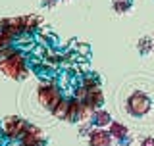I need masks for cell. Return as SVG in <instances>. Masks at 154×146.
I'll return each mask as SVG.
<instances>
[{
    "instance_id": "1",
    "label": "cell",
    "mask_w": 154,
    "mask_h": 146,
    "mask_svg": "<svg viewBox=\"0 0 154 146\" xmlns=\"http://www.w3.org/2000/svg\"><path fill=\"white\" fill-rule=\"evenodd\" d=\"M0 69L6 73L8 77H12V79H25L27 77V67H25V60H23V56L19 54L17 50H14L10 56L2 58L0 60Z\"/></svg>"
},
{
    "instance_id": "2",
    "label": "cell",
    "mask_w": 154,
    "mask_h": 146,
    "mask_svg": "<svg viewBox=\"0 0 154 146\" xmlns=\"http://www.w3.org/2000/svg\"><path fill=\"white\" fill-rule=\"evenodd\" d=\"M38 102H41V104L45 106L46 110L54 111V108L62 102L60 89H58L56 85H50V83L41 85V87H38Z\"/></svg>"
},
{
    "instance_id": "3",
    "label": "cell",
    "mask_w": 154,
    "mask_h": 146,
    "mask_svg": "<svg viewBox=\"0 0 154 146\" xmlns=\"http://www.w3.org/2000/svg\"><path fill=\"white\" fill-rule=\"evenodd\" d=\"M148 110H150V98H148L144 92L137 90V92H133V94L127 98V111L131 115L141 117V115H144Z\"/></svg>"
},
{
    "instance_id": "4",
    "label": "cell",
    "mask_w": 154,
    "mask_h": 146,
    "mask_svg": "<svg viewBox=\"0 0 154 146\" xmlns=\"http://www.w3.org/2000/svg\"><path fill=\"white\" fill-rule=\"evenodd\" d=\"M27 127H29L27 121L21 119V117H16V115H12V117H8L4 121V133H6L10 138H19L21 140V137L25 135Z\"/></svg>"
},
{
    "instance_id": "5",
    "label": "cell",
    "mask_w": 154,
    "mask_h": 146,
    "mask_svg": "<svg viewBox=\"0 0 154 146\" xmlns=\"http://www.w3.org/2000/svg\"><path fill=\"white\" fill-rule=\"evenodd\" d=\"M89 146H112V135L104 129H93L89 135Z\"/></svg>"
},
{
    "instance_id": "6",
    "label": "cell",
    "mask_w": 154,
    "mask_h": 146,
    "mask_svg": "<svg viewBox=\"0 0 154 146\" xmlns=\"http://www.w3.org/2000/svg\"><path fill=\"white\" fill-rule=\"evenodd\" d=\"M21 144L23 146H33V144H42V131L38 127H33L29 125L25 135L21 137Z\"/></svg>"
},
{
    "instance_id": "7",
    "label": "cell",
    "mask_w": 154,
    "mask_h": 146,
    "mask_svg": "<svg viewBox=\"0 0 154 146\" xmlns=\"http://www.w3.org/2000/svg\"><path fill=\"white\" fill-rule=\"evenodd\" d=\"M110 123H112V117H110L108 111L94 110L93 114H91V125H94L96 129H104V127H108Z\"/></svg>"
},
{
    "instance_id": "8",
    "label": "cell",
    "mask_w": 154,
    "mask_h": 146,
    "mask_svg": "<svg viewBox=\"0 0 154 146\" xmlns=\"http://www.w3.org/2000/svg\"><path fill=\"white\" fill-rule=\"evenodd\" d=\"M108 131L112 135V138H116V140H127L129 138V129L123 123H119V121H112L108 125Z\"/></svg>"
},
{
    "instance_id": "9",
    "label": "cell",
    "mask_w": 154,
    "mask_h": 146,
    "mask_svg": "<svg viewBox=\"0 0 154 146\" xmlns=\"http://www.w3.org/2000/svg\"><path fill=\"white\" fill-rule=\"evenodd\" d=\"M67 108H69V100H64V98H62V102L54 108V111H52V114H54L58 119H64V121H66V119H67Z\"/></svg>"
},
{
    "instance_id": "10",
    "label": "cell",
    "mask_w": 154,
    "mask_h": 146,
    "mask_svg": "<svg viewBox=\"0 0 154 146\" xmlns=\"http://www.w3.org/2000/svg\"><path fill=\"white\" fill-rule=\"evenodd\" d=\"M152 46H154V42H150V38H141V41H139V50L143 52V54H148V52L152 50Z\"/></svg>"
},
{
    "instance_id": "11",
    "label": "cell",
    "mask_w": 154,
    "mask_h": 146,
    "mask_svg": "<svg viewBox=\"0 0 154 146\" xmlns=\"http://www.w3.org/2000/svg\"><path fill=\"white\" fill-rule=\"evenodd\" d=\"M112 6L116 12H125L129 8V0H112Z\"/></svg>"
},
{
    "instance_id": "12",
    "label": "cell",
    "mask_w": 154,
    "mask_h": 146,
    "mask_svg": "<svg viewBox=\"0 0 154 146\" xmlns=\"http://www.w3.org/2000/svg\"><path fill=\"white\" fill-rule=\"evenodd\" d=\"M141 146H154V137H144L141 140Z\"/></svg>"
},
{
    "instance_id": "13",
    "label": "cell",
    "mask_w": 154,
    "mask_h": 146,
    "mask_svg": "<svg viewBox=\"0 0 154 146\" xmlns=\"http://www.w3.org/2000/svg\"><path fill=\"white\" fill-rule=\"evenodd\" d=\"M91 131H93V129H91L89 123H87V125H81V127H79V133H85V135H91Z\"/></svg>"
},
{
    "instance_id": "14",
    "label": "cell",
    "mask_w": 154,
    "mask_h": 146,
    "mask_svg": "<svg viewBox=\"0 0 154 146\" xmlns=\"http://www.w3.org/2000/svg\"><path fill=\"white\" fill-rule=\"evenodd\" d=\"M33 146H45V142H42V144H33Z\"/></svg>"
}]
</instances>
